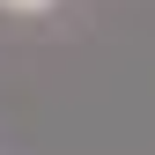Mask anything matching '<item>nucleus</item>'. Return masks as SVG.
Listing matches in <instances>:
<instances>
[{
  "instance_id": "1",
  "label": "nucleus",
  "mask_w": 155,
  "mask_h": 155,
  "mask_svg": "<svg viewBox=\"0 0 155 155\" xmlns=\"http://www.w3.org/2000/svg\"><path fill=\"white\" fill-rule=\"evenodd\" d=\"M0 8H8V15H45L52 0H0Z\"/></svg>"
}]
</instances>
